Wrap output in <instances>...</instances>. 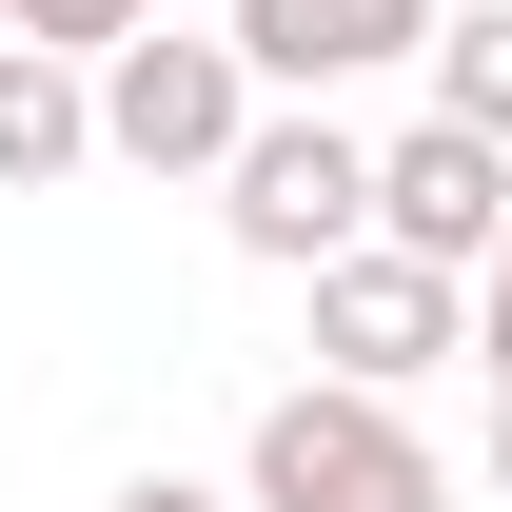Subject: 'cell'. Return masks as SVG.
Wrapping results in <instances>:
<instances>
[{"instance_id":"1","label":"cell","mask_w":512,"mask_h":512,"mask_svg":"<svg viewBox=\"0 0 512 512\" xmlns=\"http://www.w3.org/2000/svg\"><path fill=\"white\" fill-rule=\"evenodd\" d=\"M237 512H453V453L414 434V394H256V434H237Z\"/></svg>"},{"instance_id":"2","label":"cell","mask_w":512,"mask_h":512,"mask_svg":"<svg viewBox=\"0 0 512 512\" xmlns=\"http://www.w3.org/2000/svg\"><path fill=\"white\" fill-rule=\"evenodd\" d=\"M217 237L256 276H316V256L375 237V138L335 119V99H256V138L217 158Z\"/></svg>"},{"instance_id":"3","label":"cell","mask_w":512,"mask_h":512,"mask_svg":"<svg viewBox=\"0 0 512 512\" xmlns=\"http://www.w3.org/2000/svg\"><path fill=\"white\" fill-rule=\"evenodd\" d=\"M453 355H473V276H434V256H394V237L316 256V375L335 394H414Z\"/></svg>"},{"instance_id":"4","label":"cell","mask_w":512,"mask_h":512,"mask_svg":"<svg viewBox=\"0 0 512 512\" xmlns=\"http://www.w3.org/2000/svg\"><path fill=\"white\" fill-rule=\"evenodd\" d=\"M237 138H256L237 40H178V20H138L119 60H99V158H138V178H217Z\"/></svg>"},{"instance_id":"5","label":"cell","mask_w":512,"mask_h":512,"mask_svg":"<svg viewBox=\"0 0 512 512\" xmlns=\"http://www.w3.org/2000/svg\"><path fill=\"white\" fill-rule=\"evenodd\" d=\"M375 237H394V256H434V276H493V237H512V158H493L473 119L375 138Z\"/></svg>"},{"instance_id":"6","label":"cell","mask_w":512,"mask_h":512,"mask_svg":"<svg viewBox=\"0 0 512 512\" xmlns=\"http://www.w3.org/2000/svg\"><path fill=\"white\" fill-rule=\"evenodd\" d=\"M434 20H453V0H237L217 40H237L256 99H355L375 60H434Z\"/></svg>"},{"instance_id":"7","label":"cell","mask_w":512,"mask_h":512,"mask_svg":"<svg viewBox=\"0 0 512 512\" xmlns=\"http://www.w3.org/2000/svg\"><path fill=\"white\" fill-rule=\"evenodd\" d=\"M99 158V60H40V40H0V197H60Z\"/></svg>"},{"instance_id":"8","label":"cell","mask_w":512,"mask_h":512,"mask_svg":"<svg viewBox=\"0 0 512 512\" xmlns=\"http://www.w3.org/2000/svg\"><path fill=\"white\" fill-rule=\"evenodd\" d=\"M434 119H473L512 158V0H473V20H434Z\"/></svg>"},{"instance_id":"9","label":"cell","mask_w":512,"mask_h":512,"mask_svg":"<svg viewBox=\"0 0 512 512\" xmlns=\"http://www.w3.org/2000/svg\"><path fill=\"white\" fill-rule=\"evenodd\" d=\"M158 0H0V40H40V60H119Z\"/></svg>"},{"instance_id":"10","label":"cell","mask_w":512,"mask_h":512,"mask_svg":"<svg viewBox=\"0 0 512 512\" xmlns=\"http://www.w3.org/2000/svg\"><path fill=\"white\" fill-rule=\"evenodd\" d=\"M473 355H493V394H512V237H493V276H473Z\"/></svg>"},{"instance_id":"11","label":"cell","mask_w":512,"mask_h":512,"mask_svg":"<svg viewBox=\"0 0 512 512\" xmlns=\"http://www.w3.org/2000/svg\"><path fill=\"white\" fill-rule=\"evenodd\" d=\"M119 512H237V493H197V473H138V493Z\"/></svg>"},{"instance_id":"12","label":"cell","mask_w":512,"mask_h":512,"mask_svg":"<svg viewBox=\"0 0 512 512\" xmlns=\"http://www.w3.org/2000/svg\"><path fill=\"white\" fill-rule=\"evenodd\" d=\"M493 512H512V394H493Z\"/></svg>"}]
</instances>
